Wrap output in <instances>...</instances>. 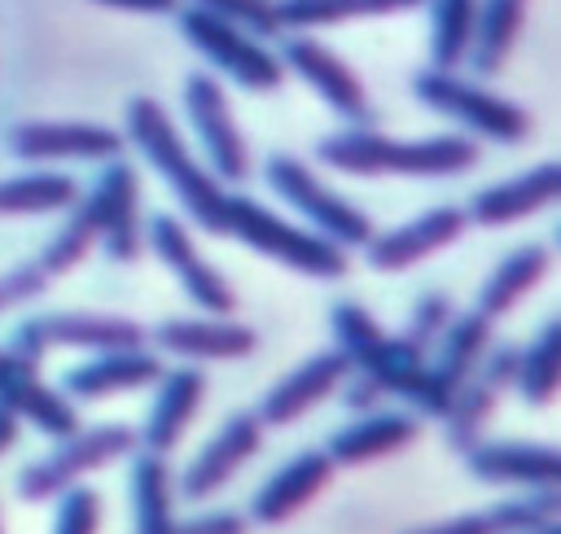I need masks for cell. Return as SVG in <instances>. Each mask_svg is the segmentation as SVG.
I'll return each instance as SVG.
<instances>
[{"mask_svg":"<svg viewBox=\"0 0 561 534\" xmlns=\"http://www.w3.org/2000/svg\"><path fill=\"white\" fill-rule=\"evenodd\" d=\"M316 158L342 175H408V179H443L478 166L482 149L473 136H425L394 140L373 127H342L316 144Z\"/></svg>","mask_w":561,"mask_h":534,"instance_id":"1","label":"cell"},{"mask_svg":"<svg viewBox=\"0 0 561 534\" xmlns=\"http://www.w3.org/2000/svg\"><path fill=\"white\" fill-rule=\"evenodd\" d=\"M140 158L167 179V188L175 193L180 210L210 236H224V214H228V184H219L184 144V136L175 131L171 114L153 101V96H131L127 101V136Z\"/></svg>","mask_w":561,"mask_h":534,"instance_id":"2","label":"cell"},{"mask_svg":"<svg viewBox=\"0 0 561 534\" xmlns=\"http://www.w3.org/2000/svg\"><path fill=\"white\" fill-rule=\"evenodd\" d=\"M224 236H237L245 249L298 271V276H316V280H342L351 267V249L333 245L329 236L298 228L289 219H280L276 210H267L254 197H237L228 193V214H224Z\"/></svg>","mask_w":561,"mask_h":534,"instance_id":"3","label":"cell"},{"mask_svg":"<svg viewBox=\"0 0 561 534\" xmlns=\"http://www.w3.org/2000/svg\"><path fill=\"white\" fill-rule=\"evenodd\" d=\"M412 96L425 109H434V114H443V118L460 123L465 131H473L482 140H495V144H522L535 127L530 114L517 101L495 96L482 83L460 79L456 70H434V66L416 70L412 74Z\"/></svg>","mask_w":561,"mask_h":534,"instance_id":"4","label":"cell"},{"mask_svg":"<svg viewBox=\"0 0 561 534\" xmlns=\"http://www.w3.org/2000/svg\"><path fill=\"white\" fill-rule=\"evenodd\" d=\"M491 333H495V320H486L482 311H456L451 315V324L443 328V337L430 346V359H425L416 385L403 394L408 407H412V416H421V420H443L447 416L460 381L495 346Z\"/></svg>","mask_w":561,"mask_h":534,"instance_id":"5","label":"cell"},{"mask_svg":"<svg viewBox=\"0 0 561 534\" xmlns=\"http://www.w3.org/2000/svg\"><path fill=\"white\" fill-rule=\"evenodd\" d=\"M140 442H136V429L131 425H92V429H75L70 438H57V446L26 464L18 473V495L26 503H44V499H57L61 490L79 486L88 473L131 455Z\"/></svg>","mask_w":561,"mask_h":534,"instance_id":"6","label":"cell"},{"mask_svg":"<svg viewBox=\"0 0 561 534\" xmlns=\"http://www.w3.org/2000/svg\"><path fill=\"white\" fill-rule=\"evenodd\" d=\"M263 175H267V188L285 206H294L302 219H311V232L329 236L342 249H364L368 245V236H373L368 214L359 206H351L346 197H337L307 162H298L289 153H272L267 166H263Z\"/></svg>","mask_w":561,"mask_h":534,"instance_id":"7","label":"cell"},{"mask_svg":"<svg viewBox=\"0 0 561 534\" xmlns=\"http://www.w3.org/2000/svg\"><path fill=\"white\" fill-rule=\"evenodd\" d=\"M175 22H180L184 39H188L215 70H224L232 83H241L245 92H272V88H280L285 66H280L276 53L263 48V39H254V35H245V31H237V26H228L224 18H215V13L197 9V4H188V9L180 4V9H175Z\"/></svg>","mask_w":561,"mask_h":534,"instance_id":"8","label":"cell"},{"mask_svg":"<svg viewBox=\"0 0 561 534\" xmlns=\"http://www.w3.org/2000/svg\"><path fill=\"white\" fill-rule=\"evenodd\" d=\"M118 350V346H145V328L127 315H101V311H48L35 320H22L9 355H18L22 363L39 368V359L48 350Z\"/></svg>","mask_w":561,"mask_h":534,"instance_id":"9","label":"cell"},{"mask_svg":"<svg viewBox=\"0 0 561 534\" xmlns=\"http://www.w3.org/2000/svg\"><path fill=\"white\" fill-rule=\"evenodd\" d=\"M83 206L92 210V223H96V249H105V258H114V263H136L140 245H145L136 166L123 158H110L96 171V179L88 184Z\"/></svg>","mask_w":561,"mask_h":534,"instance_id":"10","label":"cell"},{"mask_svg":"<svg viewBox=\"0 0 561 534\" xmlns=\"http://www.w3.org/2000/svg\"><path fill=\"white\" fill-rule=\"evenodd\" d=\"M184 114L197 131V144L206 153V171L219 179V184H245L250 175V149H245V136L228 109V96L224 88L210 79V74H188L184 79Z\"/></svg>","mask_w":561,"mask_h":534,"instance_id":"11","label":"cell"},{"mask_svg":"<svg viewBox=\"0 0 561 534\" xmlns=\"http://www.w3.org/2000/svg\"><path fill=\"white\" fill-rule=\"evenodd\" d=\"M280 66L294 70L351 127H373V105H368V92H364L359 74L333 48H324L311 31H289L280 39Z\"/></svg>","mask_w":561,"mask_h":534,"instance_id":"12","label":"cell"},{"mask_svg":"<svg viewBox=\"0 0 561 534\" xmlns=\"http://www.w3.org/2000/svg\"><path fill=\"white\" fill-rule=\"evenodd\" d=\"M513 363H517V346H491L478 368L460 381L447 416H443V442L447 451H469L473 442H482V429L491 425L500 398L513 390Z\"/></svg>","mask_w":561,"mask_h":534,"instance_id":"13","label":"cell"},{"mask_svg":"<svg viewBox=\"0 0 561 534\" xmlns=\"http://www.w3.org/2000/svg\"><path fill=\"white\" fill-rule=\"evenodd\" d=\"M149 249L162 258V267L180 280V289L188 293L193 306H202L206 315H232L237 311V293L228 285V276L219 267H210L197 245H193V232L184 228V219L175 214H153L149 223Z\"/></svg>","mask_w":561,"mask_h":534,"instance_id":"14","label":"cell"},{"mask_svg":"<svg viewBox=\"0 0 561 534\" xmlns=\"http://www.w3.org/2000/svg\"><path fill=\"white\" fill-rule=\"evenodd\" d=\"M465 228H469V214L460 206H434V210H421L381 236H368L364 258L373 271H408V267L443 254L447 245H456L465 236Z\"/></svg>","mask_w":561,"mask_h":534,"instance_id":"15","label":"cell"},{"mask_svg":"<svg viewBox=\"0 0 561 534\" xmlns=\"http://www.w3.org/2000/svg\"><path fill=\"white\" fill-rule=\"evenodd\" d=\"M123 144V131L101 123H18L9 131V149L22 162H110Z\"/></svg>","mask_w":561,"mask_h":534,"instance_id":"16","label":"cell"},{"mask_svg":"<svg viewBox=\"0 0 561 534\" xmlns=\"http://www.w3.org/2000/svg\"><path fill=\"white\" fill-rule=\"evenodd\" d=\"M0 407L13 420H26V425H35L48 438H70L75 429H83L75 403L61 390L44 385L39 381V368L22 363L9 350H0Z\"/></svg>","mask_w":561,"mask_h":534,"instance_id":"17","label":"cell"},{"mask_svg":"<svg viewBox=\"0 0 561 534\" xmlns=\"http://www.w3.org/2000/svg\"><path fill=\"white\" fill-rule=\"evenodd\" d=\"M465 468L486 486H517V490L561 486V451L548 442H473L465 451Z\"/></svg>","mask_w":561,"mask_h":534,"instance_id":"18","label":"cell"},{"mask_svg":"<svg viewBox=\"0 0 561 534\" xmlns=\"http://www.w3.org/2000/svg\"><path fill=\"white\" fill-rule=\"evenodd\" d=\"M153 346L175 359L197 363H232L259 346V333L232 315H197V320H162L153 324Z\"/></svg>","mask_w":561,"mask_h":534,"instance_id":"19","label":"cell"},{"mask_svg":"<svg viewBox=\"0 0 561 534\" xmlns=\"http://www.w3.org/2000/svg\"><path fill=\"white\" fill-rule=\"evenodd\" d=\"M351 363L346 355L337 350H316L311 359H302L289 376H280L267 394H263V407L254 411L263 420V429H285L294 420H302L311 407H320L329 394H337V385L346 381Z\"/></svg>","mask_w":561,"mask_h":534,"instance_id":"20","label":"cell"},{"mask_svg":"<svg viewBox=\"0 0 561 534\" xmlns=\"http://www.w3.org/2000/svg\"><path fill=\"white\" fill-rule=\"evenodd\" d=\"M263 442V420L254 411H237L224 420V429L193 455V464L180 477V495L184 499H210L219 486H228L237 477V468L259 451Z\"/></svg>","mask_w":561,"mask_h":534,"instance_id":"21","label":"cell"},{"mask_svg":"<svg viewBox=\"0 0 561 534\" xmlns=\"http://www.w3.org/2000/svg\"><path fill=\"white\" fill-rule=\"evenodd\" d=\"M162 359L145 346H118V350H92V359L75 363L66 376H61V394L66 398H114V394H127V390H140V385H153L162 376Z\"/></svg>","mask_w":561,"mask_h":534,"instance_id":"22","label":"cell"},{"mask_svg":"<svg viewBox=\"0 0 561 534\" xmlns=\"http://www.w3.org/2000/svg\"><path fill=\"white\" fill-rule=\"evenodd\" d=\"M557 197H561V162H539L526 175H513L504 184L473 193L465 214H469V223H482V228H508V223H522V219L557 206Z\"/></svg>","mask_w":561,"mask_h":534,"instance_id":"23","label":"cell"},{"mask_svg":"<svg viewBox=\"0 0 561 534\" xmlns=\"http://www.w3.org/2000/svg\"><path fill=\"white\" fill-rule=\"evenodd\" d=\"M416 438H421V416L373 407V411H359L346 429H337L329 438L324 455L333 460V468H364L373 460H386V455L412 446Z\"/></svg>","mask_w":561,"mask_h":534,"instance_id":"24","label":"cell"},{"mask_svg":"<svg viewBox=\"0 0 561 534\" xmlns=\"http://www.w3.org/2000/svg\"><path fill=\"white\" fill-rule=\"evenodd\" d=\"M333 477V460L324 451H298L289 464H280L254 495L250 503V521L254 525H280L294 512H302Z\"/></svg>","mask_w":561,"mask_h":534,"instance_id":"25","label":"cell"},{"mask_svg":"<svg viewBox=\"0 0 561 534\" xmlns=\"http://www.w3.org/2000/svg\"><path fill=\"white\" fill-rule=\"evenodd\" d=\"M561 512V486L552 490H526L522 499H500L478 512H460L434 525H412L403 534H530L543 521H557Z\"/></svg>","mask_w":561,"mask_h":534,"instance_id":"26","label":"cell"},{"mask_svg":"<svg viewBox=\"0 0 561 534\" xmlns=\"http://www.w3.org/2000/svg\"><path fill=\"white\" fill-rule=\"evenodd\" d=\"M202 394H206V376L197 368L162 372L158 376V398H153L145 425L136 429L140 451H153V455L175 451V442L184 438V429L193 425V416L202 407Z\"/></svg>","mask_w":561,"mask_h":534,"instance_id":"27","label":"cell"},{"mask_svg":"<svg viewBox=\"0 0 561 534\" xmlns=\"http://www.w3.org/2000/svg\"><path fill=\"white\" fill-rule=\"evenodd\" d=\"M526 4L530 0H478V13H473V39H469V66L473 74H500L517 35H522V22H526Z\"/></svg>","mask_w":561,"mask_h":534,"instance_id":"28","label":"cell"},{"mask_svg":"<svg viewBox=\"0 0 561 534\" xmlns=\"http://www.w3.org/2000/svg\"><path fill=\"white\" fill-rule=\"evenodd\" d=\"M548 267H552V254H548V245H522V249H513L486 280H482V289H478V306L473 311H482L486 320H500V315H508L543 276H548Z\"/></svg>","mask_w":561,"mask_h":534,"instance_id":"29","label":"cell"},{"mask_svg":"<svg viewBox=\"0 0 561 534\" xmlns=\"http://www.w3.org/2000/svg\"><path fill=\"white\" fill-rule=\"evenodd\" d=\"M79 197H83V188L66 171H26V175H13V179H0V219L61 214Z\"/></svg>","mask_w":561,"mask_h":534,"instance_id":"30","label":"cell"},{"mask_svg":"<svg viewBox=\"0 0 561 534\" xmlns=\"http://www.w3.org/2000/svg\"><path fill=\"white\" fill-rule=\"evenodd\" d=\"M421 4L425 0H276V18H280V31H320V26L408 13Z\"/></svg>","mask_w":561,"mask_h":534,"instance_id":"31","label":"cell"},{"mask_svg":"<svg viewBox=\"0 0 561 534\" xmlns=\"http://www.w3.org/2000/svg\"><path fill=\"white\" fill-rule=\"evenodd\" d=\"M513 390L530 407H548L557 398V390H561V320H548L539 328V337L526 350H517Z\"/></svg>","mask_w":561,"mask_h":534,"instance_id":"32","label":"cell"},{"mask_svg":"<svg viewBox=\"0 0 561 534\" xmlns=\"http://www.w3.org/2000/svg\"><path fill=\"white\" fill-rule=\"evenodd\" d=\"M131 473H127V495H131V525L136 534H149L158 525H167L175 512H171V499H175V486H171V468H167V455H153V451H131Z\"/></svg>","mask_w":561,"mask_h":534,"instance_id":"33","label":"cell"},{"mask_svg":"<svg viewBox=\"0 0 561 534\" xmlns=\"http://www.w3.org/2000/svg\"><path fill=\"white\" fill-rule=\"evenodd\" d=\"M425 359H430V350H421V346H412L403 333H394V337H381V341H377V350H373L359 368H351V372L368 376V381L381 390V398H390V394H399V398H403V394L416 385V376H421Z\"/></svg>","mask_w":561,"mask_h":534,"instance_id":"34","label":"cell"},{"mask_svg":"<svg viewBox=\"0 0 561 534\" xmlns=\"http://www.w3.org/2000/svg\"><path fill=\"white\" fill-rule=\"evenodd\" d=\"M430 4V66L456 70L469 57L478 0H425Z\"/></svg>","mask_w":561,"mask_h":534,"instance_id":"35","label":"cell"},{"mask_svg":"<svg viewBox=\"0 0 561 534\" xmlns=\"http://www.w3.org/2000/svg\"><path fill=\"white\" fill-rule=\"evenodd\" d=\"M66 214H70V219H61V228H57V232L48 236V245L35 254V263H39V271H44L48 280L75 271V267L96 249V223H92V210L83 206V197H79Z\"/></svg>","mask_w":561,"mask_h":534,"instance_id":"36","label":"cell"},{"mask_svg":"<svg viewBox=\"0 0 561 534\" xmlns=\"http://www.w3.org/2000/svg\"><path fill=\"white\" fill-rule=\"evenodd\" d=\"M329 324H333V350L346 355L351 368H359V363L377 350V341L386 337V328L377 324V315H373L364 302H351V298L333 302Z\"/></svg>","mask_w":561,"mask_h":534,"instance_id":"37","label":"cell"},{"mask_svg":"<svg viewBox=\"0 0 561 534\" xmlns=\"http://www.w3.org/2000/svg\"><path fill=\"white\" fill-rule=\"evenodd\" d=\"M197 9L224 18L228 26L254 35V39H276L280 35V18H276V0H193Z\"/></svg>","mask_w":561,"mask_h":534,"instance_id":"38","label":"cell"},{"mask_svg":"<svg viewBox=\"0 0 561 534\" xmlns=\"http://www.w3.org/2000/svg\"><path fill=\"white\" fill-rule=\"evenodd\" d=\"M101 525V495L92 486H70L57 495L53 534H96Z\"/></svg>","mask_w":561,"mask_h":534,"instance_id":"39","label":"cell"},{"mask_svg":"<svg viewBox=\"0 0 561 534\" xmlns=\"http://www.w3.org/2000/svg\"><path fill=\"white\" fill-rule=\"evenodd\" d=\"M451 315H456V306H451V298L447 293H425L416 306H412V315H408V328H403V337L412 341V346H421V350H430L438 337H443V328L451 324Z\"/></svg>","mask_w":561,"mask_h":534,"instance_id":"40","label":"cell"},{"mask_svg":"<svg viewBox=\"0 0 561 534\" xmlns=\"http://www.w3.org/2000/svg\"><path fill=\"white\" fill-rule=\"evenodd\" d=\"M149 534H250V521L241 512H206V516H188V521H167Z\"/></svg>","mask_w":561,"mask_h":534,"instance_id":"41","label":"cell"},{"mask_svg":"<svg viewBox=\"0 0 561 534\" xmlns=\"http://www.w3.org/2000/svg\"><path fill=\"white\" fill-rule=\"evenodd\" d=\"M105 9H123V13H175L180 0H92Z\"/></svg>","mask_w":561,"mask_h":534,"instance_id":"42","label":"cell"},{"mask_svg":"<svg viewBox=\"0 0 561 534\" xmlns=\"http://www.w3.org/2000/svg\"><path fill=\"white\" fill-rule=\"evenodd\" d=\"M18 425H22V420H13V416L0 407V455H4V451L18 442Z\"/></svg>","mask_w":561,"mask_h":534,"instance_id":"43","label":"cell"},{"mask_svg":"<svg viewBox=\"0 0 561 534\" xmlns=\"http://www.w3.org/2000/svg\"><path fill=\"white\" fill-rule=\"evenodd\" d=\"M530 534H561V525H557V521H543V525H535Z\"/></svg>","mask_w":561,"mask_h":534,"instance_id":"44","label":"cell"},{"mask_svg":"<svg viewBox=\"0 0 561 534\" xmlns=\"http://www.w3.org/2000/svg\"><path fill=\"white\" fill-rule=\"evenodd\" d=\"M0 534H4V530H0Z\"/></svg>","mask_w":561,"mask_h":534,"instance_id":"45","label":"cell"}]
</instances>
